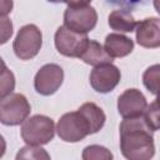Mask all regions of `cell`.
<instances>
[{
	"mask_svg": "<svg viewBox=\"0 0 160 160\" xmlns=\"http://www.w3.org/2000/svg\"><path fill=\"white\" fill-rule=\"evenodd\" d=\"M152 130L142 115L122 119L120 124V150L126 160H151L155 155Z\"/></svg>",
	"mask_w": 160,
	"mask_h": 160,
	"instance_id": "1",
	"label": "cell"
},
{
	"mask_svg": "<svg viewBox=\"0 0 160 160\" xmlns=\"http://www.w3.org/2000/svg\"><path fill=\"white\" fill-rule=\"evenodd\" d=\"M98 24V12L90 2H69L64 11V26L79 32L88 34Z\"/></svg>",
	"mask_w": 160,
	"mask_h": 160,
	"instance_id": "2",
	"label": "cell"
},
{
	"mask_svg": "<svg viewBox=\"0 0 160 160\" xmlns=\"http://www.w3.org/2000/svg\"><path fill=\"white\" fill-rule=\"evenodd\" d=\"M20 134L21 139L26 142V145H46L54 139L55 135L54 120L46 115H32L22 122Z\"/></svg>",
	"mask_w": 160,
	"mask_h": 160,
	"instance_id": "3",
	"label": "cell"
},
{
	"mask_svg": "<svg viewBox=\"0 0 160 160\" xmlns=\"http://www.w3.org/2000/svg\"><path fill=\"white\" fill-rule=\"evenodd\" d=\"M31 106L25 95L12 92L0 99V122L6 126L22 124L30 115Z\"/></svg>",
	"mask_w": 160,
	"mask_h": 160,
	"instance_id": "4",
	"label": "cell"
},
{
	"mask_svg": "<svg viewBox=\"0 0 160 160\" xmlns=\"http://www.w3.org/2000/svg\"><path fill=\"white\" fill-rule=\"evenodd\" d=\"M42 46L41 30L34 25L28 24L19 29L12 42V50L20 60H30L35 58Z\"/></svg>",
	"mask_w": 160,
	"mask_h": 160,
	"instance_id": "5",
	"label": "cell"
},
{
	"mask_svg": "<svg viewBox=\"0 0 160 160\" xmlns=\"http://www.w3.org/2000/svg\"><path fill=\"white\" fill-rule=\"evenodd\" d=\"M55 131L65 142H79L88 135H91L89 122L78 110L64 114L59 119Z\"/></svg>",
	"mask_w": 160,
	"mask_h": 160,
	"instance_id": "6",
	"label": "cell"
},
{
	"mask_svg": "<svg viewBox=\"0 0 160 160\" xmlns=\"http://www.w3.org/2000/svg\"><path fill=\"white\" fill-rule=\"evenodd\" d=\"M88 41L89 38L86 34L75 32L65 28L64 25L58 28L54 36V44L56 50L59 51V54L68 58H79L84 51Z\"/></svg>",
	"mask_w": 160,
	"mask_h": 160,
	"instance_id": "7",
	"label": "cell"
},
{
	"mask_svg": "<svg viewBox=\"0 0 160 160\" xmlns=\"http://www.w3.org/2000/svg\"><path fill=\"white\" fill-rule=\"evenodd\" d=\"M64 81V70L58 64L42 65L34 78V88L38 94L50 96L55 94Z\"/></svg>",
	"mask_w": 160,
	"mask_h": 160,
	"instance_id": "8",
	"label": "cell"
},
{
	"mask_svg": "<svg viewBox=\"0 0 160 160\" xmlns=\"http://www.w3.org/2000/svg\"><path fill=\"white\" fill-rule=\"evenodd\" d=\"M120 79L121 72L114 64H102L95 66L91 70L89 78L91 88L100 94H108L112 91L120 82Z\"/></svg>",
	"mask_w": 160,
	"mask_h": 160,
	"instance_id": "9",
	"label": "cell"
},
{
	"mask_svg": "<svg viewBox=\"0 0 160 160\" xmlns=\"http://www.w3.org/2000/svg\"><path fill=\"white\" fill-rule=\"evenodd\" d=\"M146 106V98L139 89H126L118 98V111L122 119L142 115Z\"/></svg>",
	"mask_w": 160,
	"mask_h": 160,
	"instance_id": "10",
	"label": "cell"
},
{
	"mask_svg": "<svg viewBox=\"0 0 160 160\" xmlns=\"http://www.w3.org/2000/svg\"><path fill=\"white\" fill-rule=\"evenodd\" d=\"M136 42L146 49H156L160 46V20L156 16L146 18L135 26Z\"/></svg>",
	"mask_w": 160,
	"mask_h": 160,
	"instance_id": "11",
	"label": "cell"
},
{
	"mask_svg": "<svg viewBox=\"0 0 160 160\" xmlns=\"http://www.w3.org/2000/svg\"><path fill=\"white\" fill-rule=\"evenodd\" d=\"M102 48L111 59L124 58L131 54V51L134 50V41L126 35L119 32H111L106 35Z\"/></svg>",
	"mask_w": 160,
	"mask_h": 160,
	"instance_id": "12",
	"label": "cell"
},
{
	"mask_svg": "<svg viewBox=\"0 0 160 160\" xmlns=\"http://www.w3.org/2000/svg\"><path fill=\"white\" fill-rule=\"evenodd\" d=\"M79 59L82 60L85 64L91 65L94 68L102 65V64H112V59L105 52L102 45L98 42L96 40H91V39H89Z\"/></svg>",
	"mask_w": 160,
	"mask_h": 160,
	"instance_id": "13",
	"label": "cell"
},
{
	"mask_svg": "<svg viewBox=\"0 0 160 160\" xmlns=\"http://www.w3.org/2000/svg\"><path fill=\"white\" fill-rule=\"evenodd\" d=\"M78 111H80L82 114V116L86 119V121L89 122L91 134H96L105 125L106 115H105L104 110L100 106H98L95 102H91V101L84 102L78 109Z\"/></svg>",
	"mask_w": 160,
	"mask_h": 160,
	"instance_id": "14",
	"label": "cell"
},
{
	"mask_svg": "<svg viewBox=\"0 0 160 160\" xmlns=\"http://www.w3.org/2000/svg\"><path fill=\"white\" fill-rule=\"evenodd\" d=\"M109 26L119 32H131L135 30L136 21L132 14L125 9H116L109 14Z\"/></svg>",
	"mask_w": 160,
	"mask_h": 160,
	"instance_id": "15",
	"label": "cell"
},
{
	"mask_svg": "<svg viewBox=\"0 0 160 160\" xmlns=\"http://www.w3.org/2000/svg\"><path fill=\"white\" fill-rule=\"evenodd\" d=\"M15 160H51L50 154L41 146L26 145L16 152Z\"/></svg>",
	"mask_w": 160,
	"mask_h": 160,
	"instance_id": "16",
	"label": "cell"
},
{
	"mask_svg": "<svg viewBox=\"0 0 160 160\" xmlns=\"http://www.w3.org/2000/svg\"><path fill=\"white\" fill-rule=\"evenodd\" d=\"M82 160H114L112 152L102 145H88L81 154Z\"/></svg>",
	"mask_w": 160,
	"mask_h": 160,
	"instance_id": "17",
	"label": "cell"
},
{
	"mask_svg": "<svg viewBox=\"0 0 160 160\" xmlns=\"http://www.w3.org/2000/svg\"><path fill=\"white\" fill-rule=\"evenodd\" d=\"M159 75H160V65L155 64L148 68L142 74V82L144 86L155 96L159 92Z\"/></svg>",
	"mask_w": 160,
	"mask_h": 160,
	"instance_id": "18",
	"label": "cell"
},
{
	"mask_svg": "<svg viewBox=\"0 0 160 160\" xmlns=\"http://www.w3.org/2000/svg\"><path fill=\"white\" fill-rule=\"evenodd\" d=\"M142 116H144V119H145L148 126L152 130V132H155V131L159 130V126H160L159 122H160V120H159V105H158V99H155L150 105L146 106V109H145Z\"/></svg>",
	"mask_w": 160,
	"mask_h": 160,
	"instance_id": "19",
	"label": "cell"
},
{
	"mask_svg": "<svg viewBox=\"0 0 160 160\" xmlns=\"http://www.w3.org/2000/svg\"><path fill=\"white\" fill-rule=\"evenodd\" d=\"M14 89H15V75L8 68L0 75V99L12 94Z\"/></svg>",
	"mask_w": 160,
	"mask_h": 160,
	"instance_id": "20",
	"label": "cell"
},
{
	"mask_svg": "<svg viewBox=\"0 0 160 160\" xmlns=\"http://www.w3.org/2000/svg\"><path fill=\"white\" fill-rule=\"evenodd\" d=\"M12 21L8 16H0V45L6 44L12 36Z\"/></svg>",
	"mask_w": 160,
	"mask_h": 160,
	"instance_id": "21",
	"label": "cell"
},
{
	"mask_svg": "<svg viewBox=\"0 0 160 160\" xmlns=\"http://www.w3.org/2000/svg\"><path fill=\"white\" fill-rule=\"evenodd\" d=\"M14 2L11 0H0V16H8L12 11Z\"/></svg>",
	"mask_w": 160,
	"mask_h": 160,
	"instance_id": "22",
	"label": "cell"
},
{
	"mask_svg": "<svg viewBox=\"0 0 160 160\" xmlns=\"http://www.w3.org/2000/svg\"><path fill=\"white\" fill-rule=\"evenodd\" d=\"M5 151H6V141H5L4 136L0 135V159L5 155Z\"/></svg>",
	"mask_w": 160,
	"mask_h": 160,
	"instance_id": "23",
	"label": "cell"
},
{
	"mask_svg": "<svg viewBox=\"0 0 160 160\" xmlns=\"http://www.w3.org/2000/svg\"><path fill=\"white\" fill-rule=\"evenodd\" d=\"M6 69H8L6 64H5V61L2 60V58L0 56V75H1V74H2V72H4L5 70H6Z\"/></svg>",
	"mask_w": 160,
	"mask_h": 160,
	"instance_id": "24",
	"label": "cell"
}]
</instances>
